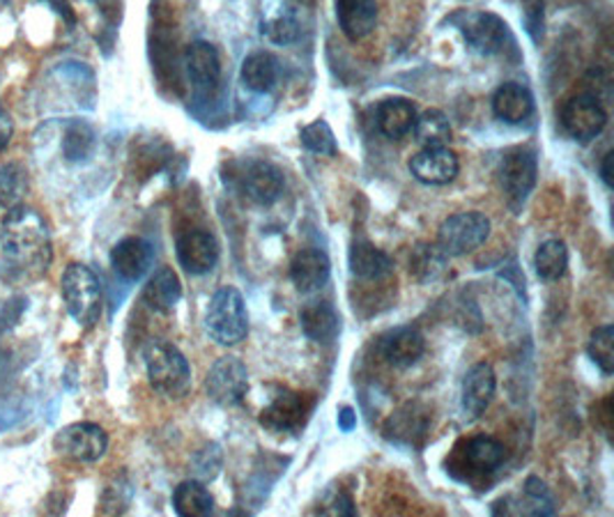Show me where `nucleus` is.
<instances>
[{"label": "nucleus", "mask_w": 614, "mask_h": 517, "mask_svg": "<svg viewBox=\"0 0 614 517\" xmlns=\"http://www.w3.org/2000/svg\"><path fill=\"white\" fill-rule=\"evenodd\" d=\"M497 392V377L491 364H485V361H479L474 364L465 380H463V394H460V405H463V414L474 421L481 419L485 409L491 407L493 398Z\"/></svg>", "instance_id": "15"}, {"label": "nucleus", "mask_w": 614, "mask_h": 517, "mask_svg": "<svg viewBox=\"0 0 614 517\" xmlns=\"http://www.w3.org/2000/svg\"><path fill=\"white\" fill-rule=\"evenodd\" d=\"M491 238V219L481 212H458L438 230V249L447 255H468Z\"/></svg>", "instance_id": "7"}, {"label": "nucleus", "mask_w": 614, "mask_h": 517, "mask_svg": "<svg viewBox=\"0 0 614 517\" xmlns=\"http://www.w3.org/2000/svg\"><path fill=\"white\" fill-rule=\"evenodd\" d=\"M284 173L270 162H251L240 175L242 194L255 205H272L284 194Z\"/></svg>", "instance_id": "16"}, {"label": "nucleus", "mask_w": 614, "mask_h": 517, "mask_svg": "<svg viewBox=\"0 0 614 517\" xmlns=\"http://www.w3.org/2000/svg\"><path fill=\"white\" fill-rule=\"evenodd\" d=\"M145 373L152 389L168 398H183L191 386L187 356L171 343H150L143 352Z\"/></svg>", "instance_id": "3"}, {"label": "nucleus", "mask_w": 614, "mask_h": 517, "mask_svg": "<svg viewBox=\"0 0 614 517\" xmlns=\"http://www.w3.org/2000/svg\"><path fill=\"white\" fill-rule=\"evenodd\" d=\"M561 124L575 141H594L607 124V111L596 95H575L561 109Z\"/></svg>", "instance_id": "10"}, {"label": "nucleus", "mask_w": 614, "mask_h": 517, "mask_svg": "<svg viewBox=\"0 0 614 517\" xmlns=\"http://www.w3.org/2000/svg\"><path fill=\"white\" fill-rule=\"evenodd\" d=\"M413 132H415L417 141L426 147L447 145L451 141V122L442 111L428 109L417 116Z\"/></svg>", "instance_id": "32"}, {"label": "nucleus", "mask_w": 614, "mask_h": 517, "mask_svg": "<svg viewBox=\"0 0 614 517\" xmlns=\"http://www.w3.org/2000/svg\"><path fill=\"white\" fill-rule=\"evenodd\" d=\"M354 421H357V417H354V411H352L350 407H343V409L339 411V424H341L343 430H352Z\"/></svg>", "instance_id": "42"}, {"label": "nucleus", "mask_w": 614, "mask_h": 517, "mask_svg": "<svg viewBox=\"0 0 614 517\" xmlns=\"http://www.w3.org/2000/svg\"><path fill=\"white\" fill-rule=\"evenodd\" d=\"M311 400L304 394L278 389L270 405L261 411V426L272 432H297L304 421L309 419Z\"/></svg>", "instance_id": "11"}, {"label": "nucleus", "mask_w": 614, "mask_h": 517, "mask_svg": "<svg viewBox=\"0 0 614 517\" xmlns=\"http://www.w3.org/2000/svg\"><path fill=\"white\" fill-rule=\"evenodd\" d=\"M380 352L385 361L394 369H409L426 352L424 336L415 327H398L392 329L380 343Z\"/></svg>", "instance_id": "20"}, {"label": "nucleus", "mask_w": 614, "mask_h": 517, "mask_svg": "<svg viewBox=\"0 0 614 517\" xmlns=\"http://www.w3.org/2000/svg\"><path fill=\"white\" fill-rule=\"evenodd\" d=\"M493 113L506 124H520L534 113V97L520 84H504L493 95Z\"/></svg>", "instance_id": "27"}, {"label": "nucleus", "mask_w": 614, "mask_h": 517, "mask_svg": "<svg viewBox=\"0 0 614 517\" xmlns=\"http://www.w3.org/2000/svg\"><path fill=\"white\" fill-rule=\"evenodd\" d=\"M173 510L183 517H205L215 510V499L202 483L185 481L175 487Z\"/></svg>", "instance_id": "30"}, {"label": "nucleus", "mask_w": 614, "mask_h": 517, "mask_svg": "<svg viewBox=\"0 0 614 517\" xmlns=\"http://www.w3.org/2000/svg\"><path fill=\"white\" fill-rule=\"evenodd\" d=\"M586 352H590L592 361L605 375H612L614 373V329L610 324L599 327L592 333Z\"/></svg>", "instance_id": "37"}, {"label": "nucleus", "mask_w": 614, "mask_h": 517, "mask_svg": "<svg viewBox=\"0 0 614 517\" xmlns=\"http://www.w3.org/2000/svg\"><path fill=\"white\" fill-rule=\"evenodd\" d=\"M95 152V132L84 120H74L63 136V154L72 164L86 162Z\"/></svg>", "instance_id": "33"}, {"label": "nucleus", "mask_w": 614, "mask_h": 517, "mask_svg": "<svg viewBox=\"0 0 614 517\" xmlns=\"http://www.w3.org/2000/svg\"><path fill=\"white\" fill-rule=\"evenodd\" d=\"M456 25L463 33L465 42L481 56L495 54L508 37L506 23L493 12H468L463 19H456Z\"/></svg>", "instance_id": "12"}, {"label": "nucleus", "mask_w": 614, "mask_h": 517, "mask_svg": "<svg viewBox=\"0 0 614 517\" xmlns=\"http://www.w3.org/2000/svg\"><path fill=\"white\" fill-rule=\"evenodd\" d=\"M331 274V263L320 249H301L290 265V280L301 295L318 293L327 286Z\"/></svg>", "instance_id": "19"}, {"label": "nucleus", "mask_w": 614, "mask_h": 517, "mask_svg": "<svg viewBox=\"0 0 614 517\" xmlns=\"http://www.w3.org/2000/svg\"><path fill=\"white\" fill-rule=\"evenodd\" d=\"M301 145L314 152V154H322V157H337L339 152V143L331 127L325 120H316L311 124H306L299 132Z\"/></svg>", "instance_id": "35"}, {"label": "nucleus", "mask_w": 614, "mask_h": 517, "mask_svg": "<svg viewBox=\"0 0 614 517\" xmlns=\"http://www.w3.org/2000/svg\"><path fill=\"white\" fill-rule=\"evenodd\" d=\"M447 267V255L438 246H419L409 270H415L421 283L438 280Z\"/></svg>", "instance_id": "36"}, {"label": "nucleus", "mask_w": 614, "mask_h": 517, "mask_svg": "<svg viewBox=\"0 0 614 517\" xmlns=\"http://www.w3.org/2000/svg\"><path fill=\"white\" fill-rule=\"evenodd\" d=\"M205 329L219 345H238L249 333L246 304L242 293L233 286L219 288L205 310Z\"/></svg>", "instance_id": "4"}, {"label": "nucleus", "mask_w": 614, "mask_h": 517, "mask_svg": "<svg viewBox=\"0 0 614 517\" xmlns=\"http://www.w3.org/2000/svg\"><path fill=\"white\" fill-rule=\"evenodd\" d=\"M612 157H614V154L607 152L605 157H603V164H601V177H603L605 187H610V189L614 187V185H612Z\"/></svg>", "instance_id": "41"}, {"label": "nucleus", "mask_w": 614, "mask_h": 517, "mask_svg": "<svg viewBox=\"0 0 614 517\" xmlns=\"http://www.w3.org/2000/svg\"><path fill=\"white\" fill-rule=\"evenodd\" d=\"M299 324H301L306 339L320 343V345H327L339 339L341 318L337 314V308L329 301H316V304L301 308Z\"/></svg>", "instance_id": "23"}, {"label": "nucleus", "mask_w": 614, "mask_h": 517, "mask_svg": "<svg viewBox=\"0 0 614 517\" xmlns=\"http://www.w3.org/2000/svg\"><path fill=\"white\" fill-rule=\"evenodd\" d=\"M447 460V470L456 481L476 483L495 476L504 468L506 449L495 437L476 435L463 439Z\"/></svg>", "instance_id": "2"}, {"label": "nucleus", "mask_w": 614, "mask_h": 517, "mask_svg": "<svg viewBox=\"0 0 614 517\" xmlns=\"http://www.w3.org/2000/svg\"><path fill=\"white\" fill-rule=\"evenodd\" d=\"M44 3H46L51 10H56V12L65 19L67 25H74V23H76V14H74L72 6H69V0H44Z\"/></svg>", "instance_id": "40"}, {"label": "nucleus", "mask_w": 614, "mask_h": 517, "mask_svg": "<svg viewBox=\"0 0 614 517\" xmlns=\"http://www.w3.org/2000/svg\"><path fill=\"white\" fill-rule=\"evenodd\" d=\"M63 301L72 320L81 327H95L101 316V283L97 274L81 263H72L61 280Z\"/></svg>", "instance_id": "5"}, {"label": "nucleus", "mask_w": 614, "mask_h": 517, "mask_svg": "<svg viewBox=\"0 0 614 517\" xmlns=\"http://www.w3.org/2000/svg\"><path fill=\"white\" fill-rule=\"evenodd\" d=\"M523 495H525V510L531 515H552L557 510L552 490L539 476L527 479Z\"/></svg>", "instance_id": "38"}, {"label": "nucleus", "mask_w": 614, "mask_h": 517, "mask_svg": "<svg viewBox=\"0 0 614 517\" xmlns=\"http://www.w3.org/2000/svg\"><path fill=\"white\" fill-rule=\"evenodd\" d=\"M183 299V283L171 267H160L152 274L143 288V301L157 310V314H168Z\"/></svg>", "instance_id": "28"}, {"label": "nucleus", "mask_w": 614, "mask_h": 517, "mask_svg": "<svg viewBox=\"0 0 614 517\" xmlns=\"http://www.w3.org/2000/svg\"><path fill=\"white\" fill-rule=\"evenodd\" d=\"M337 16L348 40H364L375 31L377 0H337Z\"/></svg>", "instance_id": "25"}, {"label": "nucleus", "mask_w": 614, "mask_h": 517, "mask_svg": "<svg viewBox=\"0 0 614 517\" xmlns=\"http://www.w3.org/2000/svg\"><path fill=\"white\" fill-rule=\"evenodd\" d=\"M177 261L191 276L208 274L219 263V242L205 230H189L175 244Z\"/></svg>", "instance_id": "13"}, {"label": "nucleus", "mask_w": 614, "mask_h": 517, "mask_svg": "<svg viewBox=\"0 0 614 517\" xmlns=\"http://www.w3.org/2000/svg\"><path fill=\"white\" fill-rule=\"evenodd\" d=\"M152 265V246L141 238H124L111 251V267L122 280H139Z\"/></svg>", "instance_id": "21"}, {"label": "nucleus", "mask_w": 614, "mask_h": 517, "mask_svg": "<svg viewBox=\"0 0 614 517\" xmlns=\"http://www.w3.org/2000/svg\"><path fill=\"white\" fill-rule=\"evenodd\" d=\"M534 267H536V274H539L544 280H548V283L559 280L561 276L567 274V267H569L567 244L561 240L544 242L539 249H536Z\"/></svg>", "instance_id": "31"}, {"label": "nucleus", "mask_w": 614, "mask_h": 517, "mask_svg": "<svg viewBox=\"0 0 614 517\" xmlns=\"http://www.w3.org/2000/svg\"><path fill=\"white\" fill-rule=\"evenodd\" d=\"M409 170L424 185H435L442 187L453 183L458 177L460 164L456 152L449 150L447 145H438V147H424L421 152H417L413 160H409Z\"/></svg>", "instance_id": "14"}, {"label": "nucleus", "mask_w": 614, "mask_h": 517, "mask_svg": "<svg viewBox=\"0 0 614 517\" xmlns=\"http://www.w3.org/2000/svg\"><path fill=\"white\" fill-rule=\"evenodd\" d=\"M536 177H539V160H536V152L531 147L518 145L504 154L497 179L514 210L525 205L536 187Z\"/></svg>", "instance_id": "6"}, {"label": "nucleus", "mask_w": 614, "mask_h": 517, "mask_svg": "<svg viewBox=\"0 0 614 517\" xmlns=\"http://www.w3.org/2000/svg\"><path fill=\"white\" fill-rule=\"evenodd\" d=\"M242 84L253 92H270L278 81V61L270 51H253L242 63Z\"/></svg>", "instance_id": "29"}, {"label": "nucleus", "mask_w": 614, "mask_h": 517, "mask_svg": "<svg viewBox=\"0 0 614 517\" xmlns=\"http://www.w3.org/2000/svg\"><path fill=\"white\" fill-rule=\"evenodd\" d=\"M394 270L392 257L369 240H354L350 249V272L360 280H382Z\"/></svg>", "instance_id": "26"}, {"label": "nucleus", "mask_w": 614, "mask_h": 517, "mask_svg": "<svg viewBox=\"0 0 614 517\" xmlns=\"http://www.w3.org/2000/svg\"><path fill=\"white\" fill-rule=\"evenodd\" d=\"M261 31L270 42L288 46L301 35V19L293 6L284 0H272L261 19Z\"/></svg>", "instance_id": "24"}, {"label": "nucleus", "mask_w": 614, "mask_h": 517, "mask_svg": "<svg viewBox=\"0 0 614 517\" xmlns=\"http://www.w3.org/2000/svg\"><path fill=\"white\" fill-rule=\"evenodd\" d=\"M428 430H430L428 409L419 403H405L385 424V437L390 442L405 444V447L424 444Z\"/></svg>", "instance_id": "17"}, {"label": "nucleus", "mask_w": 614, "mask_h": 517, "mask_svg": "<svg viewBox=\"0 0 614 517\" xmlns=\"http://www.w3.org/2000/svg\"><path fill=\"white\" fill-rule=\"evenodd\" d=\"M12 136H14V122H12L10 113L0 107V152L10 145Z\"/></svg>", "instance_id": "39"}, {"label": "nucleus", "mask_w": 614, "mask_h": 517, "mask_svg": "<svg viewBox=\"0 0 614 517\" xmlns=\"http://www.w3.org/2000/svg\"><path fill=\"white\" fill-rule=\"evenodd\" d=\"M185 67L189 81L198 92H215L221 81V61L217 48L210 42H191L185 54Z\"/></svg>", "instance_id": "18"}, {"label": "nucleus", "mask_w": 614, "mask_h": 517, "mask_svg": "<svg viewBox=\"0 0 614 517\" xmlns=\"http://www.w3.org/2000/svg\"><path fill=\"white\" fill-rule=\"evenodd\" d=\"M417 107L415 101L405 97L385 99L377 107V129L380 134L390 141H401L407 134H413V127L417 122Z\"/></svg>", "instance_id": "22"}, {"label": "nucleus", "mask_w": 614, "mask_h": 517, "mask_svg": "<svg viewBox=\"0 0 614 517\" xmlns=\"http://www.w3.org/2000/svg\"><path fill=\"white\" fill-rule=\"evenodd\" d=\"M205 392L219 407H238L249 394L246 366L238 356L217 359L208 377H205Z\"/></svg>", "instance_id": "9"}, {"label": "nucleus", "mask_w": 614, "mask_h": 517, "mask_svg": "<svg viewBox=\"0 0 614 517\" xmlns=\"http://www.w3.org/2000/svg\"><path fill=\"white\" fill-rule=\"evenodd\" d=\"M29 194V173L21 164H6L0 168V205L6 210L23 205Z\"/></svg>", "instance_id": "34"}, {"label": "nucleus", "mask_w": 614, "mask_h": 517, "mask_svg": "<svg viewBox=\"0 0 614 517\" xmlns=\"http://www.w3.org/2000/svg\"><path fill=\"white\" fill-rule=\"evenodd\" d=\"M3 270L12 278H40L54 261L51 232L42 215L25 205L12 207L0 226Z\"/></svg>", "instance_id": "1"}, {"label": "nucleus", "mask_w": 614, "mask_h": 517, "mask_svg": "<svg viewBox=\"0 0 614 517\" xmlns=\"http://www.w3.org/2000/svg\"><path fill=\"white\" fill-rule=\"evenodd\" d=\"M54 449L65 460L90 464L97 462L99 458H105L109 449V435L105 428L90 421L69 424L56 435Z\"/></svg>", "instance_id": "8"}]
</instances>
